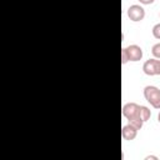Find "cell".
Instances as JSON below:
<instances>
[{
    "label": "cell",
    "mask_w": 160,
    "mask_h": 160,
    "mask_svg": "<svg viewBox=\"0 0 160 160\" xmlns=\"http://www.w3.org/2000/svg\"><path fill=\"white\" fill-rule=\"evenodd\" d=\"M140 1V4H142V5H150V4H152L155 0H139Z\"/></svg>",
    "instance_id": "30bf717a"
},
{
    "label": "cell",
    "mask_w": 160,
    "mask_h": 160,
    "mask_svg": "<svg viewBox=\"0 0 160 160\" xmlns=\"http://www.w3.org/2000/svg\"><path fill=\"white\" fill-rule=\"evenodd\" d=\"M158 121L160 122V111H159V114H158Z\"/></svg>",
    "instance_id": "7c38bea8"
},
{
    "label": "cell",
    "mask_w": 160,
    "mask_h": 160,
    "mask_svg": "<svg viewBox=\"0 0 160 160\" xmlns=\"http://www.w3.org/2000/svg\"><path fill=\"white\" fill-rule=\"evenodd\" d=\"M142 59V49L136 45H129L121 49V64H126L129 61H140Z\"/></svg>",
    "instance_id": "7a4b0ae2"
},
{
    "label": "cell",
    "mask_w": 160,
    "mask_h": 160,
    "mask_svg": "<svg viewBox=\"0 0 160 160\" xmlns=\"http://www.w3.org/2000/svg\"><path fill=\"white\" fill-rule=\"evenodd\" d=\"M159 16H160V12H159Z\"/></svg>",
    "instance_id": "4fadbf2b"
},
{
    "label": "cell",
    "mask_w": 160,
    "mask_h": 160,
    "mask_svg": "<svg viewBox=\"0 0 160 160\" xmlns=\"http://www.w3.org/2000/svg\"><path fill=\"white\" fill-rule=\"evenodd\" d=\"M149 159H158V156H152V155H150V156H145V160H149Z\"/></svg>",
    "instance_id": "8fae6325"
},
{
    "label": "cell",
    "mask_w": 160,
    "mask_h": 160,
    "mask_svg": "<svg viewBox=\"0 0 160 160\" xmlns=\"http://www.w3.org/2000/svg\"><path fill=\"white\" fill-rule=\"evenodd\" d=\"M121 112H122V116L130 124H132L135 128H138L139 130L142 128L145 121L142 120L141 109H140L139 104H136V102H126V104H124V106L121 109Z\"/></svg>",
    "instance_id": "6da1fadb"
},
{
    "label": "cell",
    "mask_w": 160,
    "mask_h": 160,
    "mask_svg": "<svg viewBox=\"0 0 160 160\" xmlns=\"http://www.w3.org/2000/svg\"><path fill=\"white\" fill-rule=\"evenodd\" d=\"M128 18L131 20V21H141L144 18H145V9L141 6V5H138V4H134V5H130L128 11Z\"/></svg>",
    "instance_id": "5b68a950"
},
{
    "label": "cell",
    "mask_w": 160,
    "mask_h": 160,
    "mask_svg": "<svg viewBox=\"0 0 160 160\" xmlns=\"http://www.w3.org/2000/svg\"><path fill=\"white\" fill-rule=\"evenodd\" d=\"M140 109H141V116H142V120L146 122V121L151 118V110H150L148 106H144V105H140Z\"/></svg>",
    "instance_id": "52a82bcc"
},
{
    "label": "cell",
    "mask_w": 160,
    "mask_h": 160,
    "mask_svg": "<svg viewBox=\"0 0 160 160\" xmlns=\"http://www.w3.org/2000/svg\"><path fill=\"white\" fill-rule=\"evenodd\" d=\"M144 98L145 100L154 108L160 110V89L154 85H146L144 88Z\"/></svg>",
    "instance_id": "3957f363"
},
{
    "label": "cell",
    "mask_w": 160,
    "mask_h": 160,
    "mask_svg": "<svg viewBox=\"0 0 160 160\" xmlns=\"http://www.w3.org/2000/svg\"><path fill=\"white\" fill-rule=\"evenodd\" d=\"M142 71L144 74L149 76L160 75V59H149L142 64Z\"/></svg>",
    "instance_id": "277c9868"
},
{
    "label": "cell",
    "mask_w": 160,
    "mask_h": 160,
    "mask_svg": "<svg viewBox=\"0 0 160 160\" xmlns=\"http://www.w3.org/2000/svg\"><path fill=\"white\" fill-rule=\"evenodd\" d=\"M138 131H139V129L129 122V124H126V125H124L121 128V136H122L124 140L131 141L138 136Z\"/></svg>",
    "instance_id": "8992f818"
},
{
    "label": "cell",
    "mask_w": 160,
    "mask_h": 160,
    "mask_svg": "<svg viewBox=\"0 0 160 160\" xmlns=\"http://www.w3.org/2000/svg\"><path fill=\"white\" fill-rule=\"evenodd\" d=\"M151 54L155 59H160V42H156L151 48Z\"/></svg>",
    "instance_id": "ba28073f"
},
{
    "label": "cell",
    "mask_w": 160,
    "mask_h": 160,
    "mask_svg": "<svg viewBox=\"0 0 160 160\" xmlns=\"http://www.w3.org/2000/svg\"><path fill=\"white\" fill-rule=\"evenodd\" d=\"M152 36L155 38V39H158V40H160V22H158V24H155L154 26H152Z\"/></svg>",
    "instance_id": "9c48e42d"
}]
</instances>
